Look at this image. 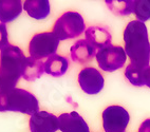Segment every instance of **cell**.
I'll return each mask as SVG.
<instances>
[{
  "instance_id": "cell-12",
  "label": "cell",
  "mask_w": 150,
  "mask_h": 132,
  "mask_svg": "<svg viewBox=\"0 0 150 132\" xmlns=\"http://www.w3.org/2000/svg\"><path fill=\"white\" fill-rule=\"evenodd\" d=\"M86 40L93 48L97 50L110 46L112 42V36L109 31L104 27H90L85 32Z\"/></svg>"
},
{
  "instance_id": "cell-16",
  "label": "cell",
  "mask_w": 150,
  "mask_h": 132,
  "mask_svg": "<svg viewBox=\"0 0 150 132\" xmlns=\"http://www.w3.org/2000/svg\"><path fill=\"white\" fill-rule=\"evenodd\" d=\"M45 72V62L33 57H25L22 68V77L28 81H34Z\"/></svg>"
},
{
  "instance_id": "cell-7",
  "label": "cell",
  "mask_w": 150,
  "mask_h": 132,
  "mask_svg": "<svg viewBox=\"0 0 150 132\" xmlns=\"http://www.w3.org/2000/svg\"><path fill=\"white\" fill-rule=\"evenodd\" d=\"M130 116L121 106H109L103 112V127L105 132H124L128 127Z\"/></svg>"
},
{
  "instance_id": "cell-9",
  "label": "cell",
  "mask_w": 150,
  "mask_h": 132,
  "mask_svg": "<svg viewBox=\"0 0 150 132\" xmlns=\"http://www.w3.org/2000/svg\"><path fill=\"white\" fill-rule=\"evenodd\" d=\"M29 126L31 132H56L59 129L58 117L47 111H38L31 115Z\"/></svg>"
},
{
  "instance_id": "cell-10",
  "label": "cell",
  "mask_w": 150,
  "mask_h": 132,
  "mask_svg": "<svg viewBox=\"0 0 150 132\" xmlns=\"http://www.w3.org/2000/svg\"><path fill=\"white\" fill-rule=\"evenodd\" d=\"M58 125L59 130L62 132H90L86 121L75 111L60 114Z\"/></svg>"
},
{
  "instance_id": "cell-19",
  "label": "cell",
  "mask_w": 150,
  "mask_h": 132,
  "mask_svg": "<svg viewBox=\"0 0 150 132\" xmlns=\"http://www.w3.org/2000/svg\"><path fill=\"white\" fill-rule=\"evenodd\" d=\"M137 20L145 22L150 19V1L149 0H135L134 1V10Z\"/></svg>"
},
{
  "instance_id": "cell-3",
  "label": "cell",
  "mask_w": 150,
  "mask_h": 132,
  "mask_svg": "<svg viewBox=\"0 0 150 132\" xmlns=\"http://www.w3.org/2000/svg\"><path fill=\"white\" fill-rule=\"evenodd\" d=\"M20 112L33 115L39 111V104L35 95L19 88L0 89V112Z\"/></svg>"
},
{
  "instance_id": "cell-1",
  "label": "cell",
  "mask_w": 150,
  "mask_h": 132,
  "mask_svg": "<svg viewBox=\"0 0 150 132\" xmlns=\"http://www.w3.org/2000/svg\"><path fill=\"white\" fill-rule=\"evenodd\" d=\"M125 52L130 58L132 66L146 68L150 62V42L148 31L144 22L130 21L124 30Z\"/></svg>"
},
{
  "instance_id": "cell-20",
  "label": "cell",
  "mask_w": 150,
  "mask_h": 132,
  "mask_svg": "<svg viewBox=\"0 0 150 132\" xmlns=\"http://www.w3.org/2000/svg\"><path fill=\"white\" fill-rule=\"evenodd\" d=\"M8 29L6 24L0 23V50L8 47Z\"/></svg>"
},
{
  "instance_id": "cell-21",
  "label": "cell",
  "mask_w": 150,
  "mask_h": 132,
  "mask_svg": "<svg viewBox=\"0 0 150 132\" xmlns=\"http://www.w3.org/2000/svg\"><path fill=\"white\" fill-rule=\"evenodd\" d=\"M139 132H150V119H145L141 124Z\"/></svg>"
},
{
  "instance_id": "cell-8",
  "label": "cell",
  "mask_w": 150,
  "mask_h": 132,
  "mask_svg": "<svg viewBox=\"0 0 150 132\" xmlns=\"http://www.w3.org/2000/svg\"><path fill=\"white\" fill-rule=\"evenodd\" d=\"M78 84L85 93L95 95L103 90L105 79L97 69L93 67H86L78 74Z\"/></svg>"
},
{
  "instance_id": "cell-15",
  "label": "cell",
  "mask_w": 150,
  "mask_h": 132,
  "mask_svg": "<svg viewBox=\"0 0 150 132\" xmlns=\"http://www.w3.org/2000/svg\"><path fill=\"white\" fill-rule=\"evenodd\" d=\"M69 69V60L67 57L54 54L45 62V72L54 77H60Z\"/></svg>"
},
{
  "instance_id": "cell-14",
  "label": "cell",
  "mask_w": 150,
  "mask_h": 132,
  "mask_svg": "<svg viewBox=\"0 0 150 132\" xmlns=\"http://www.w3.org/2000/svg\"><path fill=\"white\" fill-rule=\"evenodd\" d=\"M22 2L20 0L15 1H4L0 0V21L6 24V22H11L18 18L22 12Z\"/></svg>"
},
{
  "instance_id": "cell-13",
  "label": "cell",
  "mask_w": 150,
  "mask_h": 132,
  "mask_svg": "<svg viewBox=\"0 0 150 132\" xmlns=\"http://www.w3.org/2000/svg\"><path fill=\"white\" fill-rule=\"evenodd\" d=\"M24 11L37 20L46 19L51 13V6L48 0H27L23 3Z\"/></svg>"
},
{
  "instance_id": "cell-18",
  "label": "cell",
  "mask_w": 150,
  "mask_h": 132,
  "mask_svg": "<svg viewBox=\"0 0 150 132\" xmlns=\"http://www.w3.org/2000/svg\"><path fill=\"white\" fill-rule=\"evenodd\" d=\"M144 69L145 68H137L129 64L125 70V76L131 85L135 87H143L145 86Z\"/></svg>"
},
{
  "instance_id": "cell-11",
  "label": "cell",
  "mask_w": 150,
  "mask_h": 132,
  "mask_svg": "<svg viewBox=\"0 0 150 132\" xmlns=\"http://www.w3.org/2000/svg\"><path fill=\"white\" fill-rule=\"evenodd\" d=\"M70 55L73 61L85 65L90 62L94 57H96V49L85 39H79L75 41L70 49Z\"/></svg>"
},
{
  "instance_id": "cell-17",
  "label": "cell",
  "mask_w": 150,
  "mask_h": 132,
  "mask_svg": "<svg viewBox=\"0 0 150 132\" xmlns=\"http://www.w3.org/2000/svg\"><path fill=\"white\" fill-rule=\"evenodd\" d=\"M106 4L108 6L110 11H112L115 15H121V16H128L133 13L134 10L133 0H127V1L109 0V1H106Z\"/></svg>"
},
{
  "instance_id": "cell-5",
  "label": "cell",
  "mask_w": 150,
  "mask_h": 132,
  "mask_svg": "<svg viewBox=\"0 0 150 132\" xmlns=\"http://www.w3.org/2000/svg\"><path fill=\"white\" fill-rule=\"evenodd\" d=\"M59 46V40L52 32L38 33L34 35L30 41V56L35 59L41 60L55 54Z\"/></svg>"
},
{
  "instance_id": "cell-2",
  "label": "cell",
  "mask_w": 150,
  "mask_h": 132,
  "mask_svg": "<svg viewBox=\"0 0 150 132\" xmlns=\"http://www.w3.org/2000/svg\"><path fill=\"white\" fill-rule=\"evenodd\" d=\"M25 59L19 47L8 44L0 52V89H13L22 76Z\"/></svg>"
},
{
  "instance_id": "cell-6",
  "label": "cell",
  "mask_w": 150,
  "mask_h": 132,
  "mask_svg": "<svg viewBox=\"0 0 150 132\" xmlns=\"http://www.w3.org/2000/svg\"><path fill=\"white\" fill-rule=\"evenodd\" d=\"M126 52L121 46L110 44L96 53L97 64L105 72H113L122 69L126 64Z\"/></svg>"
},
{
  "instance_id": "cell-4",
  "label": "cell",
  "mask_w": 150,
  "mask_h": 132,
  "mask_svg": "<svg viewBox=\"0 0 150 132\" xmlns=\"http://www.w3.org/2000/svg\"><path fill=\"white\" fill-rule=\"evenodd\" d=\"M86 30L83 16L77 12H66L57 19L53 27V34L58 40L72 39L81 36Z\"/></svg>"
}]
</instances>
